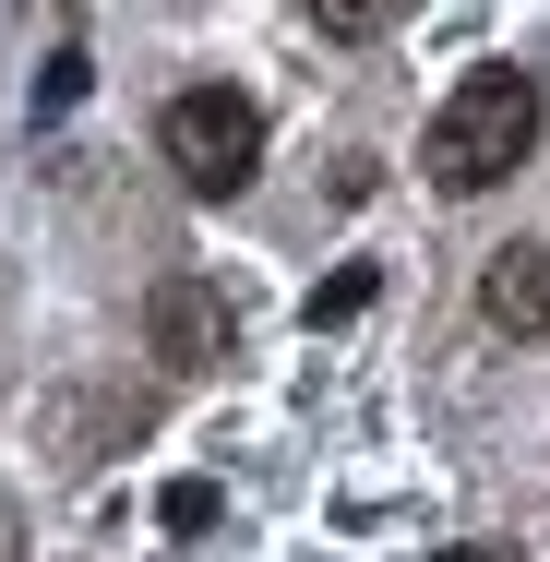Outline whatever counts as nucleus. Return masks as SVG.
Returning a JSON list of instances; mask_svg holds the SVG:
<instances>
[{
  "instance_id": "obj_5",
  "label": "nucleus",
  "mask_w": 550,
  "mask_h": 562,
  "mask_svg": "<svg viewBox=\"0 0 550 562\" xmlns=\"http://www.w3.org/2000/svg\"><path fill=\"white\" fill-rule=\"evenodd\" d=\"M395 12H407V0H312V24H324V36H383Z\"/></svg>"
},
{
  "instance_id": "obj_4",
  "label": "nucleus",
  "mask_w": 550,
  "mask_h": 562,
  "mask_svg": "<svg viewBox=\"0 0 550 562\" xmlns=\"http://www.w3.org/2000/svg\"><path fill=\"white\" fill-rule=\"evenodd\" d=\"M479 312H491L503 336H550V251H491Z\"/></svg>"
},
{
  "instance_id": "obj_1",
  "label": "nucleus",
  "mask_w": 550,
  "mask_h": 562,
  "mask_svg": "<svg viewBox=\"0 0 550 562\" xmlns=\"http://www.w3.org/2000/svg\"><path fill=\"white\" fill-rule=\"evenodd\" d=\"M527 144H539V72H467L454 97H442L431 144H419V168H431L442 192H491V180H515L527 168Z\"/></svg>"
},
{
  "instance_id": "obj_2",
  "label": "nucleus",
  "mask_w": 550,
  "mask_h": 562,
  "mask_svg": "<svg viewBox=\"0 0 550 562\" xmlns=\"http://www.w3.org/2000/svg\"><path fill=\"white\" fill-rule=\"evenodd\" d=\"M156 144H168V168H180L192 192H239V180L263 168V109L227 97V85H192V97H168Z\"/></svg>"
},
{
  "instance_id": "obj_3",
  "label": "nucleus",
  "mask_w": 550,
  "mask_h": 562,
  "mask_svg": "<svg viewBox=\"0 0 550 562\" xmlns=\"http://www.w3.org/2000/svg\"><path fill=\"white\" fill-rule=\"evenodd\" d=\"M156 347H168L180 371L227 359V312H216V288H204V276H168V288H156Z\"/></svg>"
},
{
  "instance_id": "obj_6",
  "label": "nucleus",
  "mask_w": 550,
  "mask_h": 562,
  "mask_svg": "<svg viewBox=\"0 0 550 562\" xmlns=\"http://www.w3.org/2000/svg\"><path fill=\"white\" fill-rule=\"evenodd\" d=\"M467 562H515V551H467Z\"/></svg>"
}]
</instances>
